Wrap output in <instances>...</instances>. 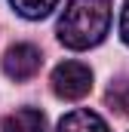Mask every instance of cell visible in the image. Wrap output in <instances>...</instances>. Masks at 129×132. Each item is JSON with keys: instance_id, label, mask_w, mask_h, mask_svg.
I'll use <instances>...</instances> for the list:
<instances>
[{"instance_id": "5b68a950", "label": "cell", "mask_w": 129, "mask_h": 132, "mask_svg": "<svg viewBox=\"0 0 129 132\" xmlns=\"http://www.w3.org/2000/svg\"><path fill=\"white\" fill-rule=\"evenodd\" d=\"M3 132H46V114L37 108H19L3 120Z\"/></svg>"}, {"instance_id": "8992f818", "label": "cell", "mask_w": 129, "mask_h": 132, "mask_svg": "<svg viewBox=\"0 0 129 132\" xmlns=\"http://www.w3.org/2000/svg\"><path fill=\"white\" fill-rule=\"evenodd\" d=\"M104 98H108V104H111L117 114L129 117V77H117V80L108 86Z\"/></svg>"}, {"instance_id": "277c9868", "label": "cell", "mask_w": 129, "mask_h": 132, "mask_svg": "<svg viewBox=\"0 0 129 132\" xmlns=\"http://www.w3.org/2000/svg\"><path fill=\"white\" fill-rule=\"evenodd\" d=\"M55 132H111V129H108V123L98 117L95 111H89V108H77V111L64 114L62 120H59Z\"/></svg>"}, {"instance_id": "3957f363", "label": "cell", "mask_w": 129, "mask_h": 132, "mask_svg": "<svg viewBox=\"0 0 129 132\" xmlns=\"http://www.w3.org/2000/svg\"><path fill=\"white\" fill-rule=\"evenodd\" d=\"M40 65H43V55H40V49L34 43H15L3 55V74L9 80H15V83L31 80L34 74L40 71Z\"/></svg>"}, {"instance_id": "ba28073f", "label": "cell", "mask_w": 129, "mask_h": 132, "mask_svg": "<svg viewBox=\"0 0 129 132\" xmlns=\"http://www.w3.org/2000/svg\"><path fill=\"white\" fill-rule=\"evenodd\" d=\"M120 37L129 46V0H126V6H123V12H120Z\"/></svg>"}, {"instance_id": "52a82bcc", "label": "cell", "mask_w": 129, "mask_h": 132, "mask_svg": "<svg viewBox=\"0 0 129 132\" xmlns=\"http://www.w3.org/2000/svg\"><path fill=\"white\" fill-rule=\"evenodd\" d=\"M9 3H12L15 12L25 15V19H43V15H49V12L55 9L59 0H9Z\"/></svg>"}, {"instance_id": "7a4b0ae2", "label": "cell", "mask_w": 129, "mask_h": 132, "mask_svg": "<svg viewBox=\"0 0 129 132\" xmlns=\"http://www.w3.org/2000/svg\"><path fill=\"white\" fill-rule=\"evenodd\" d=\"M49 83H52V92L62 101H77L83 95H89V89H92V71L83 62H62L52 71Z\"/></svg>"}, {"instance_id": "6da1fadb", "label": "cell", "mask_w": 129, "mask_h": 132, "mask_svg": "<svg viewBox=\"0 0 129 132\" xmlns=\"http://www.w3.org/2000/svg\"><path fill=\"white\" fill-rule=\"evenodd\" d=\"M111 31V0H68L55 34L68 49H92Z\"/></svg>"}]
</instances>
